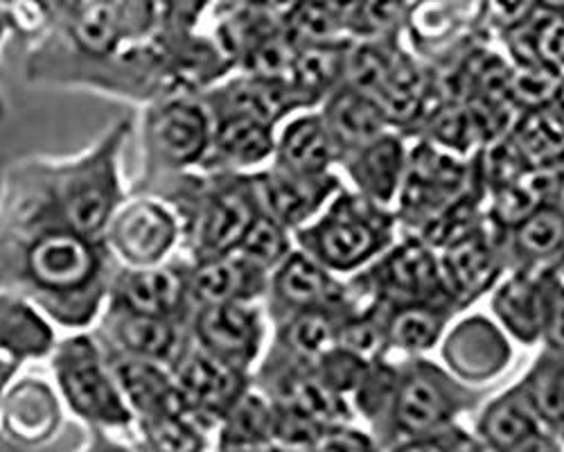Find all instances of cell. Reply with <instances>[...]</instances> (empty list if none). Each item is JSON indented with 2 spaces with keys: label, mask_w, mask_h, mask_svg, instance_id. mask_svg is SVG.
<instances>
[{
  "label": "cell",
  "mask_w": 564,
  "mask_h": 452,
  "mask_svg": "<svg viewBox=\"0 0 564 452\" xmlns=\"http://www.w3.org/2000/svg\"><path fill=\"white\" fill-rule=\"evenodd\" d=\"M116 262L102 240L66 222L32 159L0 186V292L34 303L48 320L84 329L102 312Z\"/></svg>",
  "instance_id": "cell-1"
},
{
  "label": "cell",
  "mask_w": 564,
  "mask_h": 452,
  "mask_svg": "<svg viewBox=\"0 0 564 452\" xmlns=\"http://www.w3.org/2000/svg\"><path fill=\"white\" fill-rule=\"evenodd\" d=\"M131 131L129 120L116 122L82 154L68 159H32L41 184L57 211L79 234L102 240L113 213L127 200L120 154Z\"/></svg>",
  "instance_id": "cell-2"
},
{
  "label": "cell",
  "mask_w": 564,
  "mask_h": 452,
  "mask_svg": "<svg viewBox=\"0 0 564 452\" xmlns=\"http://www.w3.org/2000/svg\"><path fill=\"white\" fill-rule=\"evenodd\" d=\"M53 372L62 402L86 428L116 432L133 426V417L96 335L77 333L57 342Z\"/></svg>",
  "instance_id": "cell-3"
},
{
  "label": "cell",
  "mask_w": 564,
  "mask_h": 452,
  "mask_svg": "<svg viewBox=\"0 0 564 452\" xmlns=\"http://www.w3.org/2000/svg\"><path fill=\"white\" fill-rule=\"evenodd\" d=\"M178 236V215L163 200L143 193L122 202L102 243L120 267H154L167 260Z\"/></svg>",
  "instance_id": "cell-4"
},
{
  "label": "cell",
  "mask_w": 564,
  "mask_h": 452,
  "mask_svg": "<svg viewBox=\"0 0 564 452\" xmlns=\"http://www.w3.org/2000/svg\"><path fill=\"white\" fill-rule=\"evenodd\" d=\"M213 122L202 103L187 98L159 100L145 116L143 148L148 176L161 170H183L204 161Z\"/></svg>",
  "instance_id": "cell-5"
},
{
  "label": "cell",
  "mask_w": 564,
  "mask_h": 452,
  "mask_svg": "<svg viewBox=\"0 0 564 452\" xmlns=\"http://www.w3.org/2000/svg\"><path fill=\"white\" fill-rule=\"evenodd\" d=\"M170 372L185 415L204 430L219 423L247 394L245 372L226 365L197 344H185Z\"/></svg>",
  "instance_id": "cell-6"
},
{
  "label": "cell",
  "mask_w": 564,
  "mask_h": 452,
  "mask_svg": "<svg viewBox=\"0 0 564 452\" xmlns=\"http://www.w3.org/2000/svg\"><path fill=\"white\" fill-rule=\"evenodd\" d=\"M96 340L107 351L152 359L165 367L174 365V359L187 344L183 322L131 312L111 303H107L102 312Z\"/></svg>",
  "instance_id": "cell-7"
},
{
  "label": "cell",
  "mask_w": 564,
  "mask_h": 452,
  "mask_svg": "<svg viewBox=\"0 0 564 452\" xmlns=\"http://www.w3.org/2000/svg\"><path fill=\"white\" fill-rule=\"evenodd\" d=\"M249 181H221L204 197L195 222L197 260L232 254L258 217Z\"/></svg>",
  "instance_id": "cell-8"
},
{
  "label": "cell",
  "mask_w": 564,
  "mask_h": 452,
  "mask_svg": "<svg viewBox=\"0 0 564 452\" xmlns=\"http://www.w3.org/2000/svg\"><path fill=\"white\" fill-rule=\"evenodd\" d=\"M64 426V402L55 387L39 378L12 383L0 402V428L21 448L51 445Z\"/></svg>",
  "instance_id": "cell-9"
},
{
  "label": "cell",
  "mask_w": 564,
  "mask_h": 452,
  "mask_svg": "<svg viewBox=\"0 0 564 452\" xmlns=\"http://www.w3.org/2000/svg\"><path fill=\"white\" fill-rule=\"evenodd\" d=\"M107 303L183 322L185 308L191 305L185 290V267L167 262L154 267H118L109 283Z\"/></svg>",
  "instance_id": "cell-10"
},
{
  "label": "cell",
  "mask_w": 564,
  "mask_h": 452,
  "mask_svg": "<svg viewBox=\"0 0 564 452\" xmlns=\"http://www.w3.org/2000/svg\"><path fill=\"white\" fill-rule=\"evenodd\" d=\"M191 333L199 348L247 372L260 346L258 314L247 303H208L193 312Z\"/></svg>",
  "instance_id": "cell-11"
},
{
  "label": "cell",
  "mask_w": 564,
  "mask_h": 452,
  "mask_svg": "<svg viewBox=\"0 0 564 452\" xmlns=\"http://www.w3.org/2000/svg\"><path fill=\"white\" fill-rule=\"evenodd\" d=\"M102 351L107 355L109 369L118 383V389L133 417V426L170 415H185L170 367L143 357H133L107 348Z\"/></svg>",
  "instance_id": "cell-12"
},
{
  "label": "cell",
  "mask_w": 564,
  "mask_h": 452,
  "mask_svg": "<svg viewBox=\"0 0 564 452\" xmlns=\"http://www.w3.org/2000/svg\"><path fill=\"white\" fill-rule=\"evenodd\" d=\"M264 288V269L238 254L197 260L185 267L187 299L195 305L247 303Z\"/></svg>",
  "instance_id": "cell-13"
},
{
  "label": "cell",
  "mask_w": 564,
  "mask_h": 452,
  "mask_svg": "<svg viewBox=\"0 0 564 452\" xmlns=\"http://www.w3.org/2000/svg\"><path fill=\"white\" fill-rule=\"evenodd\" d=\"M312 240L321 262L352 269L378 254L384 243V226L359 208L344 206L318 226Z\"/></svg>",
  "instance_id": "cell-14"
},
{
  "label": "cell",
  "mask_w": 564,
  "mask_h": 452,
  "mask_svg": "<svg viewBox=\"0 0 564 452\" xmlns=\"http://www.w3.org/2000/svg\"><path fill=\"white\" fill-rule=\"evenodd\" d=\"M206 100L208 109L215 114V120L228 116H242L260 120L264 125H273L301 98L296 96V90L292 88L290 82L251 75L213 90Z\"/></svg>",
  "instance_id": "cell-15"
},
{
  "label": "cell",
  "mask_w": 564,
  "mask_h": 452,
  "mask_svg": "<svg viewBox=\"0 0 564 452\" xmlns=\"http://www.w3.org/2000/svg\"><path fill=\"white\" fill-rule=\"evenodd\" d=\"M57 346L55 331L34 303L0 292V353L10 355L17 362L41 359L53 355Z\"/></svg>",
  "instance_id": "cell-16"
},
{
  "label": "cell",
  "mask_w": 564,
  "mask_h": 452,
  "mask_svg": "<svg viewBox=\"0 0 564 452\" xmlns=\"http://www.w3.org/2000/svg\"><path fill=\"white\" fill-rule=\"evenodd\" d=\"M258 211L273 217L282 226L303 222L327 195L321 176H296L290 172H264L249 181Z\"/></svg>",
  "instance_id": "cell-17"
},
{
  "label": "cell",
  "mask_w": 564,
  "mask_h": 452,
  "mask_svg": "<svg viewBox=\"0 0 564 452\" xmlns=\"http://www.w3.org/2000/svg\"><path fill=\"white\" fill-rule=\"evenodd\" d=\"M380 283L391 297L406 303H425L445 288L441 265L422 243L395 249L380 267Z\"/></svg>",
  "instance_id": "cell-18"
},
{
  "label": "cell",
  "mask_w": 564,
  "mask_h": 452,
  "mask_svg": "<svg viewBox=\"0 0 564 452\" xmlns=\"http://www.w3.org/2000/svg\"><path fill=\"white\" fill-rule=\"evenodd\" d=\"M415 157V154H413ZM463 186V168L445 154L420 148L404 186L402 204L411 213L441 211Z\"/></svg>",
  "instance_id": "cell-19"
},
{
  "label": "cell",
  "mask_w": 564,
  "mask_h": 452,
  "mask_svg": "<svg viewBox=\"0 0 564 452\" xmlns=\"http://www.w3.org/2000/svg\"><path fill=\"white\" fill-rule=\"evenodd\" d=\"M278 297L299 310L330 312L341 305L339 286L327 277V271L305 254H292L280 262L275 277Z\"/></svg>",
  "instance_id": "cell-20"
},
{
  "label": "cell",
  "mask_w": 564,
  "mask_h": 452,
  "mask_svg": "<svg viewBox=\"0 0 564 452\" xmlns=\"http://www.w3.org/2000/svg\"><path fill=\"white\" fill-rule=\"evenodd\" d=\"M271 152V125L253 118L228 116L215 120L210 146L204 159L217 165H253L267 159Z\"/></svg>",
  "instance_id": "cell-21"
},
{
  "label": "cell",
  "mask_w": 564,
  "mask_h": 452,
  "mask_svg": "<svg viewBox=\"0 0 564 452\" xmlns=\"http://www.w3.org/2000/svg\"><path fill=\"white\" fill-rule=\"evenodd\" d=\"M335 146L325 120L316 116L299 118L280 139V170L296 176H323L335 157Z\"/></svg>",
  "instance_id": "cell-22"
},
{
  "label": "cell",
  "mask_w": 564,
  "mask_h": 452,
  "mask_svg": "<svg viewBox=\"0 0 564 452\" xmlns=\"http://www.w3.org/2000/svg\"><path fill=\"white\" fill-rule=\"evenodd\" d=\"M443 283L456 299H473L490 286L497 275V260L490 243L473 234L447 247L441 265Z\"/></svg>",
  "instance_id": "cell-23"
},
{
  "label": "cell",
  "mask_w": 564,
  "mask_h": 452,
  "mask_svg": "<svg viewBox=\"0 0 564 452\" xmlns=\"http://www.w3.org/2000/svg\"><path fill=\"white\" fill-rule=\"evenodd\" d=\"M325 125L330 129L335 143L361 150L380 139L387 118L370 96L346 86L327 105Z\"/></svg>",
  "instance_id": "cell-24"
},
{
  "label": "cell",
  "mask_w": 564,
  "mask_h": 452,
  "mask_svg": "<svg viewBox=\"0 0 564 452\" xmlns=\"http://www.w3.org/2000/svg\"><path fill=\"white\" fill-rule=\"evenodd\" d=\"M275 441V407L262 396L245 394L219 421V452H256Z\"/></svg>",
  "instance_id": "cell-25"
},
{
  "label": "cell",
  "mask_w": 564,
  "mask_h": 452,
  "mask_svg": "<svg viewBox=\"0 0 564 452\" xmlns=\"http://www.w3.org/2000/svg\"><path fill=\"white\" fill-rule=\"evenodd\" d=\"M512 143L529 168H555L564 159V111L553 105L527 109Z\"/></svg>",
  "instance_id": "cell-26"
},
{
  "label": "cell",
  "mask_w": 564,
  "mask_h": 452,
  "mask_svg": "<svg viewBox=\"0 0 564 452\" xmlns=\"http://www.w3.org/2000/svg\"><path fill=\"white\" fill-rule=\"evenodd\" d=\"M449 415V396L427 376L406 378L395 394V421L409 434L432 432L441 428Z\"/></svg>",
  "instance_id": "cell-27"
},
{
  "label": "cell",
  "mask_w": 564,
  "mask_h": 452,
  "mask_svg": "<svg viewBox=\"0 0 564 452\" xmlns=\"http://www.w3.org/2000/svg\"><path fill=\"white\" fill-rule=\"evenodd\" d=\"M404 172V152L402 143L393 136H380L378 141L359 150V157L352 165L357 184L378 202L393 200L400 189V179Z\"/></svg>",
  "instance_id": "cell-28"
},
{
  "label": "cell",
  "mask_w": 564,
  "mask_h": 452,
  "mask_svg": "<svg viewBox=\"0 0 564 452\" xmlns=\"http://www.w3.org/2000/svg\"><path fill=\"white\" fill-rule=\"evenodd\" d=\"M501 322L520 340H535L544 331L546 294L531 279L514 277L508 281L495 301Z\"/></svg>",
  "instance_id": "cell-29"
},
{
  "label": "cell",
  "mask_w": 564,
  "mask_h": 452,
  "mask_svg": "<svg viewBox=\"0 0 564 452\" xmlns=\"http://www.w3.org/2000/svg\"><path fill=\"white\" fill-rule=\"evenodd\" d=\"M346 53L335 43H310L299 49L292 68V88L301 100H314L344 77Z\"/></svg>",
  "instance_id": "cell-30"
},
{
  "label": "cell",
  "mask_w": 564,
  "mask_h": 452,
  "mask_svg": "<svg viewBox=\"0 0 564 452\" xmlns=\"http://www.w3.org/2000/svg\"><path fill=\"white\" fill-rule=\"evenodd\" d=\"M484 437L499 452H510L531 437L540 434V419L527 398H503L484 419Z\"/></svg>",
  "instance_id": "cell-31"
},
{
  "label": "cell",
  "mask_w": 564,
  "mask_h": 452,
  "mask_svg": "<svg viewBox=\"0 0 564 452\" xmlns=\"http://www.w3.org/2000/svg\"><path fill=\"white\" fill-rule=\"evenodd\" d=\"M382 114L391 122H411L425 103V79L406 62H393L391 75L382 90L375 96Z\"/></svg>",
  "instance_id": "cell-32"
},
{
  "label": "cell",
  "mask_w": 564,
  "mask_h": 452,
  "mask_svg": "<svg viewBox=\"0 0 564 452\" xmlns=\"http://www.w3.org/2000/svg\"><path fill=\"white\" fill-rule=\"evenodd\" d=\"M138 445L152 452H204V428L187 415H170L135 423Z\"/></svg>",
  "instance_id": "cell-33"
},
{
  "label": "cell",
  "mask_w": 564,
  "mask_h": 452,
  "mask_svg": "<svg viewBox=\"0 0 564 452\" xmlns=\"http://www.w3.org/2000/svg\"><path fill=\"white\" fill-rule=\"evenodd\" d=\"M517 247L529 258H551L564 249V213L542 204L514 226Z\"/></svg>",
  "instance_id": "cell-34"
},
{
  "label": "cell",
  "mask_w": 564,
  "mask_h": 452,
  "mask_svg": "<svg viewBox=\"0 0 564 452\" xmlns=\"http://www.w3.org/2000/svg\"><path fill=\"white\" fill-rule=\"evenodd\" d=\"M443 329V314L427 303H404L389 324V337L393 344L422 351L430 348Z\"/></svg>",
  "instance_id": "cell-35"
},
{
  "label": "cell",
  "mask_w": 564,
  "mask_h": 452,
  "mask_svg": "<svg viewBox=\"0 0 564 452\" xmlns=\"http://www.w3.org/2000/svg\"><path fill=\"white\" fill-rule=\"evenodd\" d=\"M235 254L253 262L260 269L282 262L290 256V240L285 226L264 213H258Z\"/></svg>",
  "instance_id": "cell-36"
},
{
  "label": "cell",
  "mask_w": 564,
  "mask_h": 452,
  "mask_svg": "<svg viewBox=\"0 0 564 452\" xmlns=\"http://www.w3.org/2000/svg\"><path fill=\"white\" fill-rule=\"evenodd\" d=\"M288 344L305 357H321L325 351H330L333 344H337V326L330 312L301 310L288 326Z\"/></svg>",
  "instance_id": "cell-37"
},
{
  "label": "cell",
  "mask_w": 564,
  "mask_h": 452,
  "mask_svg": "<svg viewBox=\"0 0 564 452\" xmlns=\"http://www.w3.org/2000/svg\"><path fill=\"white\" fill-rule=\"evenodd\" d=\"M477 206L469 197H456L432 215L425 238L434 247H452L463 238L473 236L477 229Z\"/></svg>",
  "instance_id": "cell-38"
},
{
  "label": "cell",
  "mask_w": 564,
  "mask_h": 452,
  "mask_svg": "<svg viewBox=\"0 0 564 452\" xmlns=\"http://www.w3.org/2000/svg\"><path fill=\"white\" fill-rule=\"evenodd\" d=\"M529 400L540 421L564 428V362H553L533 376Z\"/></svg>",
  "instance_id": "cell-39"
},
{
  "label": "cell",
  "mask_w": 564,
  "mask_h": 452,
  "mask_svg": "<svg viewBox=\"0 0 564 452\" xmlns=\"http://www.w3.org/2000/svg\"><path fill=\"white\" fill-rule=\"evenodd\" d=\"M391 66L393 62L380 49H375V45H359L350 57H346L344 77H348L350 88L375 100V96L380 94L391 75Z\"/></svg>",
  "instance_id": "cell-40"
},
{
  "label": "cell",
  "mask_w": 564,
  "mask_h": 452,
  "mask_svg": "<svg viewBox=\"0 0 564 452\" xmlns=\"http://www.w3.org/2000/svg\"><path fill=\"white\" fill-rule=\"evenodd\" d=\"M557 86H560V77L553 71V66H546V64L524 66L522 73L510 75L508 100L520 103L527 109H538L555 100Z\"/></svg>",
  "instance_id": "cell-41"
},
{
  "label": "cell",
  "mask_w": 564,
  "mask_h": 452,
  "mask_svg": "<svg viewBox=\"0 0 564 452\" xmlns=\"http://www.w3.org/2000/svg\"><path fill=\"white\" fill-rule=\"evenodd\" d=\"M364 369H366V359H361L359 355L339 346V348L325 351L321 355L318 378L333 391L341 394V391H348V389L361 385Z\"/></svg>",
  "instance_id": "cell-42"
},
{
  "label": "cell",
  "mask_w": 564,
  "mask_h": 452,
  "mask_svg": "<svg viewBox=\"0 0 564 452\" xmlns=\"http://www.w3.org/2000/svg\"><path fill=\"white\" fill-rule=\"evenodd\" d=\"M527 172V161L510 141H495L484 157V176L495 191H501Z\"/></svg>",
  "instance_id": "cell-43"
},
{
  "label": "cell",
  "mask_w": 564,
  "mask_h": 452,
  "mask_svg": "<svg viewBox=\"0 0 564 452\" xmlns=\"http://www.w3.org/2000/svg\"><path fill=\"white\" fill-rule=\"evenodd\" d=\"M432 133L447 148L465 150L477 136V127L467 107L449 103L432 116Z\"/></svg>",
  "instance_id": "cell-44"
},
{
  "label": "cell",
  "mask_w": 564,
  "mask_h": 452,
  "mask_svg": "<svg viewBox=\"0 0 564 452\" xmlns=\"http://www.w3.org/2000/svg\"><path fill=\"white\" fill-rule=\"evenodd\" d=\"M456 21L458 6L454 0H420L411 17L413 32L427 41L447 36Z\"/></svg>",
  "instance_id": "cell-45"
},
{
  "label": "cell",
  "mask_w": 564,
  "mask_h": 452,
  "mask_svg": "<svg viewBox=\"0 0 564 452\" xmlns=\"http://www.w3.org/2000/svg\"><path fill=\"white\" fill-rule=\"evenodd\" d=\"M294 34L310 43H330L339 21L335 14L325 8V3H316V0H305L299 8V12L290 19Z\"/></svg>",
  "instance_id": "cell-46"
},
{
  "label": "cell",
  "mask_w": 564,
  "mask_h": 452,
  "mask_svg": "<svg viewBox=\"0 0 564 452\" xmlns=\"http://www.w3.org/2000/svg\"><path fill=\"white\" fill-rule=\"evenodd\" d=\"M337 342L341 348L366 359L382 348V331L368 320H355L337 329Z\"/></svg>",
  "instance_id": "cell-47"
},
{
  "label": "cell",
  "mask_w": 564,
  "mask_h": 452,
  "mask_svg": "<svg viewBox=\"0 0 564 452\" xmlns=\"http://www.w3.org/2000/svg\"><path fill=\"white\" fill-rule=\"evenodd\" d=\"M540 64L560 66L564 64V17L546 19L531 39Z\"/></svg>",
  "instance_id": "cell-48"
},
{
  "label": "cell",
  "mask_w": 564,
  "mask_h": 452,
  "mask_svg": "<svg viewBox=\"0 0 564 452\" xmlns=\"http://www.w3.org/2000/svg\"><path fill=\"white\" fill-rule=\"evenodd\" d=\"M312 452H375V450L366 434L344 426H330L318 432V437L312 443Z\"/></svg>",
  "instance_id": "cell-49"
},
{
  "label": "cell",
  "mask_w": 564,
  "mask_h": 452,
  "mask_svg": "<svg viewBox=\"0 0 564 452\" xmlns=\"http://www.w3.org/2000/svg\"><path fill=\"white\" fill-rule=\"evenodd\" d=\"M402 14V0H364L359 10V21L370 30H391Z\"/></svg>",
  "instance_id": "cell-50"
},
{
  "label": "cell",
  "mask_w": 564,
  "mask_h": 452,
  "mask_svg": "<svg viewBox=\"0 0 564 452\" xmlns=\"http://www.w3.org/2000/svg\"><path fill=\"white\" fill-rule=\"evenodd\" d=\"M549 342L557 348H564V288L553 290L546 294V310H544V331Z\"/></svg>",
  "instance_id": "cell-51"
},
{
  "label": "cell",
  "mask_w": 564,
  "mask_h": 452,
  "mask_svg": "<svg viewBox=\"0 0 564 452\" xmlns=\"http://www.w3.org/2000/svg\"><path fill=\"white\" fill-rule=\"evenodd\" d=\"M77 452H135V448L127 445L122 439L113 437L109 430L86 428V439Z\"/></svg>",
  "instance_id": "cell-52"
},
{
  "label": "cell",
  "mask_w": 564,
  "mask_h": 452,
  "mask_svg": "<svg viewBox=\"0 0 564 452\" xmlns=\"http://www.w3.org/2000/svg\"><path fill=\"white\" fill-rule=\"evenodd\" d=\"M535 6V0H490L495 17L503 25H520L527 21Z\"/></svg>",
  "instance_id": "cell-53"
},
{
  "label": "cell",
  "mask_w": 564,
  "mask_h": 452,
  "mask_svg": "<svg viewBox=\"0 0 564 452\" xmlns=\"http://www.w3.org/2000/svg\"><path fill=\"white\" fill-rule=\"evenodd\" d=\"M262 3L267 6L271 17L290 21L299 12V8L305 3V0H262Z\"/></svg>",
  "instance_id": "cell-54"
},
{
  "label": "cell",
  "mask_w": 564,
  "mask_h": 452,
  "mask_svg": "<svg viewBox=\"0 0 564 452\" xmlns=\"http://www.w3.org/2000/svg\"><path fill=\"white\" fill-rule=\"evenodd\" d=\"M19 367H21V362L12 359L6 353H0V402H3V396H6L8 387L14 383V376H17Z\"/></svg>",
  "instance_id": "cell-55"
},
{
  "label": "cell",
  "mask_w": 564,
  "mask_h": 452,
  "mask_svg": "<svg viewBox=\"0 0 564 452\" xmlns=\"http://www.w3.org/2000/svg\"><path fill=\"white\" fill-rule=\"evenodd\" d=\"M395 452H445V450L441 443H436L432 439H415V441L400 445Z\"/></svg>",
  "instance_id": "cell-56"
},
{
  "label": "cell",
  "mask_w": 564,
  "mask_h": 452,
  "mask_svg": "<svg viewBox=\"0 0 564 452\" xmlns=\"http://www.w3.org/2000/svg\"><path fill=\"white\" fill-rule=\"evenodd\" d=\"M535 3H540L542 8L551 10V12H564V0H535Z\"/></svg>",
  "instance_id": "cell-57"
},
{
  "label": "cell",
  "mask_w": 564,
  "mask_h": 452,
  "mask_svg": "<svg viewBox=\"0 0 564 452\" xmlns=\"http://www.w3.org/2000/svg\"><path fill=\"white\" fill-rule=\"evenodd\" d=\"M6 118V98H3V90H0V122Z\"/></svg>",
  "instance_id": "cell-58"
},
{
  "label": "cell",
  "mask_w": 564,
  "mask_h": 452,
  "mask_svg": "<svg viewBox=\"0 0 564 452\" xmlns=\"http://www.w3.org/2000/svg\"><path fill=\"white\" fill-rule=\"evenodd\" d=\"M6 30H8V21L0 17V41H3V36H6Z\"/></svg>",
  "instance_id": "cell-59"
},
{
  "label": "cell",
  "mask_w": 564,
  "mask_h": 452,
  "mask_svg": "<svg viewBox=\"0 0 564 452\" xmlns=\"http://www.w3.org/2000/svg\"><path fill=\"white\" fill-rule=\"evenodd\" d=\"M256 452H282L280 448H273V445H269V448H262V450H256Z\"/></svg>",
  "instance_id": "cell-60"
},
{
  "label": "cell",
  "mask_w": 564,
  "mask_h": 452,
  "mask_svg": "<svg viewBox=\"0 0 564 452\" xmlns=\"http://www.w3.org/2000/svg\"><path fill=\"white\" fill-rule=\"evenodd\" d=\"M135 452H152V450H145V448H140V445H135Z\"/></svg>",
  "instance_id": "cell-61"
},
{
  "label": "cell",
  "mask_w": 564,
  "mask_h": 452,
  "mask_svg": "<svg viewBox=\"0 0 564 452\" xmlns=\"http://www.w3.org/2000/svg\"><path fill=\"white\" fill-rule=\"evenodd\" d=\"M253 3H262V0H253Z\"/></svg>",
  "instance_id": "cell-62"
},
{
  "label": "cell",
  "mask_w": 564,
  "mask_h": 452,
  "mask_svg": "<svg viewBox=\"0 0 564 452\" xmlns=\"http://www.w3.org/2000/svg\"><path fill=\"white\" fill-rule=\"evenodd\" d=\"M316 3H323V0H316Z\"/></svg>",
  "instance_id": "cell-63"
}]
</instances>
